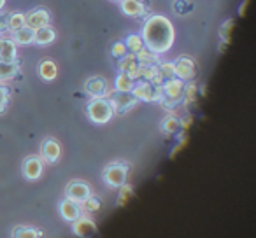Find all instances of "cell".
Listing matches in <instances>:
<instances>
[{"mask_svg":"<svg viewBox=\"0 0 256 238\" xmlns=\"http://www.w3.org/2000/svg\"><path fill=\"white\" fill-rule=\"evenodd\" d=\"M142 39H144V46L153 51V53L156 54L167 53L176 39V32L170 19L160 14L150 16L146 19V23H144Z\"/></svg>","mask_w":256,"mask_h":238,"instance_id":"1","label":"cell"},{"mask_svg":"<svg viewBox=\"0 0 256 238\" xmlns=\"http://www.w3.org/2000/svg\"><path fill=\"white\" fill-rule=\"evenodd\" d=\"M136 103H137V98L134 96L132 91H118L110 96V105H112V109L120 114L130 110Z\"/></svg>","mask_w":256,"mask_h":238,"instance_id":"6","label":"cell"},{"mask_svg":"<svg viewBox=\"0 0 256 238\" xmlns=\"http://www.w3.org/2000/svg\"><path fill=\"white\" fill-rule=\"evenodd\" d=\"M226 46H228L226 42H220V44H218V51H220V53H224V49H226Z\"/></svg>","mask_w":256,"mask_h":238,"instance_id":"37","label":"cell"},{"mask_svg":"<svg viewBox=\"0 0 256 238\" xmlns=\"http://www.w3.org/2000/svg\"><path fill=\"white\" fill-rule=\"evenodd\" d=\"M6 7V0H0V11Z\"/></svg>","mask_w":256,"mask_h":238,"instance_id":"38","label":"cell"},{"mask_svg":"<svg viewBox=\"0 0 256 238\" xmlns=\"http://www.w3.org/2000/svg\"><path fill=\"white\" fill-rule=\"evenodd\" d=\"M110 53H112L114 58L121 60V58L128 54V49H126V46H124V42H114L112 47H110Z\"/></svg>","mask_w":256,"mask_h":238,"instance_id":"31","label":"cell"},{"mask_svg":"<svg viewBox=\"0 0 256 238\" xmlns=\"http://www.w3.org/2000/svg\"><path fill=\"white\" fill-rule=\"evenodd\" d=\"M162 89H164V98L162 100H167L168 105H172V103L178 102L182 96V93H184V81H181L179 77L167 79V81L162 84Z\"/></svg>","mask_w":256,"mask_h":238,"instance_id":"4","label":"cell"},{"mask_svg":"<svg viewBox=\"0 0 256 238\" xmlns=\"http://www.w3.org/2000/svg\"><path fill=\"white\" fill-rule=\"evenodd\" d=\"M134 86H136V81H134L128 74H124V72H121V74L116 77V89L118 91H132Z\"/></svg>","mask_w":256,"mask_h":238,"instance_id":"24","label":"cell"},{"mask_svg":"<svg viewBox=\"0 0 256 238\" xmlns=\"http://www.w3.org/2000/svg\"><path fill=\"white\" fill-rule=\"evenodd\" d=\"M182 96H184V103H186V105H190V103H195L196 96H198V88H196V84H193V82L186 84Z\"/></svg>","mask_w":256,"mask_h":238,"instance_id":"28","label":"cell"},{"mask_svg":"<svg viewBox=\"0 0 256 238\" xmlns=\"http://www.w3.org/2000/svg\"><path fill=\"white\" fill-rule=\"evenodd\" d=\"M51 23V14L46 11V9H34L26 14V25L30 28L37 30V28H42V26H48Z\"/></svg>","mask_w":256,"mask_h":238,"instance_id":"10","label":"cell"},{"mask_svg":"<svg viewBox=\"0 0 256 238\" xmlns=\"http://www.w3.org/2000/svg\"><path fill=\"white\" fill-rule=\"evenodd\" d=\"M9 14L11 12L0 11V35H4L6 32H9Z\"/></svg>","mask_w":256,"mask_h":238,"instance_id":"35","label":"cell"},{"mask_svg":"<svg viewBox=\"0 0 256 238\" xmlns=\"http://www.w3.org/2000/svg\"><path fill=\"white\" fill-rule=\"evenodd\" d=\"M249 4H251V0H244V2H242V5H240V9H238V14L244 16L246 14V9H248Z\"/></svg>","mask_w":256,"mask_h":238,"instance_id":"36","label":"cell"},{"mask_svg":"<svg viewBox=\"0 0 256 238\" xmlns=\"http://www.w3.org/2000/svg\"><path fill=\"white\" fill-rule=\"evenodd\" d=\"M114 114V109L110 105V102L104 98H93L88 105V117L96 125H104V123H109L110 117Z\"/></svg>","mask_w":256,"mask_h":238,"instance_id":"2","label":"cell"},{"mask_svg":"<svg viewBox=\"0 0 256 238\" xmlns=\"http://www.w3.org/2000/svg\"><path fill=\"white\" fill-rule=\"evenodd\" d=\"M74 233L81 238H92L96 233V226L88 217H79L78 221H74Z\"/></svg>","mask_w":256,"mask_h":238,"instance_id":"15","label":"cell"},{"mask_svg":"<svg viewBox=\"0 0 256 238\" xmlns=\"http://www.w3.org/2000/svg\"><path fill=\"white\" fill-rule=\"evenodd\" d=\"M134 195V189L130 188V186H121V189H120V198H118V203L120 205H124L126 203V200L130 198V196Z\"/></svg>","mask_w":256,"mask_h":238,"instance_id":"34","label":"cell"},{"mask_svg":"<svg viewBox=\"0 0 256 238\" xmlns=\"http://www.w3.org/2000/svg\"><path fill=\"white\" fill-rule=\"evenodd\" d=\"M234 26H235V21H234V19H226V21L223 23V26L220 28L221 42L230 44V33H232V30H234Z\"/></svg>","mask_w":256,"mask_h":238,"instance_id":"29","label":"cell"},{"mask_svg":"<svg viewBox=\"0 0 256 238\" xmlns=\"http://www.w3.org/2000/svg\"><path fill=\"white\" fill-rule=\"evenodd\" d=\"M137 60H139L140 65H148V63H158V54L153 53L151 49H148L146 46L142 47V49L139 51V53L136 54Z\"/></svg>","mask_w":256,"mask_h":238,"instance_id":"26","label":"cell"},{"mask_svg":"<svg viewBox=\"0 0 256 238\" xmlns=\"http://www.w3.org/2000/svg\"><path fill=\"white\" fill-rule=\"evenodd\" d=\"M60 214L65 221H78L81 217V209H79V203L74 202V200L67 198L60 203Z\"/></svg>","mask_w":256,"mask_h":238,"instance_id":"16","label":"cell"},{"mask_svg":"<svg viewBox=\"0 0 256 238\" xmlns=\"http://www.w3.org/2000/svg\"><path fill=\"white\" fill-rule=\"evenodd\" d=\"M126 174H128L126 165L116 163V165L107 167L106 174H104V179H106V182L110 188H121V186L124 184V181H126Z\"/></svg>","mask_w":256,"mask_h":238,"instance_id":"5","label":"cell"},{"mask_svg":"<svg viewBox=\"0 0 256 238\" xmlns=\"http://www.w3.org/2000/svg\"><path fill=\"white\" fill-rule=\"evenodd\" d=\"M18 44L8 37H0V61H16L18 58Z\"/></svg>","mask_w":256,"mask_h":238,"instance_id":"14","label":"cell"},{"mask_svg":"<svg viewBox=\"0 0 256 238\" xmlns=\"http://www.w3.org/2000/svg\"><path fill=\"white\" fill-rule=\"evenodd\" d=\"M0 37H2V35H0Z\"/></svg>","mask_w":256,"mask_h":238,"instance_id":"40","label":"cell"},{"mask_svg":"<svg viewBox=\"0 0 256 238\" xmlns=\"http://www.w3.org/2000/svg\"><path fill=\"white\" fill-rule=\"evenodd\" d=\"M90 196H92V189H90V186L84 184V182L74 181L67 186V198L74 200V202L82 203L86 198H90Z\"/></svg>","mask_w":256,"mask_h":238,"instance_id":"8","label":"cell"},{"mask_svg":"<svg viewBox=\"0 0 256 238\" xmlns=\"http://www.w3.org/2000/svg\"><path fill=\"white\" fill-rule=\"evenodd\" d=\"M20 63L18 61H0V82L11 81L18 75Z\"/></svg>","mask_w":256,"mask_h":238,"instance_id":"19","label":"cell"},{"mask_svg":"<svg viewBox=\"0 0 256 238\" xmlns=\"http://www.w3.org/2000/svg\"><path fill=\"white\" fill-rule=\"evenodd\" d=\"M174 70L176 77H179L181 81H190V79L195 77V63H193L192 58L181 56L174 61Z\"/></svg>","mask_w":256,"mask_h":238,"instance_id":"7","label":"cell"},{"mask_svg":"<svg viewBox=\"0 0 256 238\" xmlns=\"http://www.w3.org/2000/svg\"><path fill=\"white\" fill-rule=\"evenodd\" d=\"M9 98H11V93H9L8 86L0 84V114L6 110V107H8V103H9Z\"/></svg>","mask_w":256,"mask_h":238,"instance_id":"32","label":"cell"},{"mask_svg":"<svg viewBox=\"0 0 256 238\" xmlns=\"http://www.w3.org/2000/svg\"><path fill=\"white\" fill-rule=\"evenodd\" d=\"M40 154H42V160L48 161V163H54L58 161L62 154V147L60 144L54 139H46L42 142V147H40Z\"/></svg>","mask_w":256,"mask_h":238,"instance_id":"13","label":"cell"},{"mask_svg":"<svg viewBox=\"0 0 256 238\" xmlns=\"http://www.w3.org/2000/svg\"><path fill=\"white\" fill-rule=\"evenodd\" d=\"M176 77L174 63L172 61H164V63H158V82L164 84L167 79Z\"/></svg>","mask_w":256,"mask_h":238,"instance_id":"22","label":"cell"},{"mask_svg":"<svg viewBox=\"0 0 256 238\" xmlns=\"http://www.w3.org/2000/svg\"><path fill=\"white\" fill-rule=\"evenodd\" d=\"M132 93L137 100H144V102H156V100L164 98L162 84H154V82H148V81H142L134 86Z\"/></svg>","mask_w":256,"mask_h":238,"instance_id":"3","label":"cell"},{"mask_svg":"<svg viewBox=\"0 0 256 238\" xmlns=\"http://www.w3.org/2000/svg\"><path fill=\"white\" fill-rule=\"evenodd\" d=\"M39 231L34 230V228L26 226H18L12 230V238H39Z\"/></svg>","mask_w":256,"mask_h":238,"instance_id":"27","label":"cell"},{"mask_svg":"<svg viewBox=\"0 0 256 238\" xmlns=\"http://www.w3.org/2000/svg\"><path fill=\"white\" fill-rule=\"evenodd\" d=\"M82 207H84L86 212H96L100 209V200L95 198V196H90L82 202Z\"/></svg>","mask_w":256,"mask_h":238,"instance_id":"33","label":"cell"},{"mask_svg":"<svg viewBox=\"0 0 256 238\" xmlns=\"http://www.w3.org/2000/svg\"><path fill=\"white\" fill-rule=\"evenodd\" d=\"M120 68H121V72H124V74L130 75L134 81H136V79H139L140 63H139V60H137V56L134 53H128L126 56L121 58V60H120Z\"/></svg>","mask_w":256,"mask_h":238,"instance_id":"12","label":"cell"},{"mask_svg":"<svg viewBox=\"0 0 256 238\" xmlns=\"http://www.w3.org/2000/svg\"><path fill=\"white\" fill-rule=\"evenodd\" d=\"M162 128H164L165 133H176L181 128V121L176 119V117H167L164 121V125H162Z\"/></svg>","mask_w":256,"mask_h":238,"instance_id":"30","label":"cell"},{"mask_svg":"<svg viewBox=\"0 0 256 238\" xmlns=\"http://www.w3.org/2000/svg\"><path fill=\"white\" fill-rule=\"evenodd\" d=\"M121 11L126 16L137 18V16H142L146 12V7L140 0H121Z\"/></svg>","mask_w":256,"mask_h":238,"instance_id":"18","label":"cell"},{"mask_svg":"<svg viewBox=\"0 0 256 238\" xmlns=\"http://www.w3.org/2000/svg\"><path fill=\"white\" fill-rule=\"evenodd\" d=\"M124 46H126L128 53L137 54V53H139V51L144 47V39H142V35H136V33H130V35L126 37V40H124Z\"/></svg>","mask_w":256,"mask_h":238,"instance_id":"23","label":"cell"},{"mask_svg":"<svg viewBox=\"0 0 256 238\" xmlns=\"http://www.w3.org/2000/svg\"><path fill=\"white\" fill-rule=\"evenodd\" d=\"M58 74V68L54 65V61L51 60H44L42 63L39 65V75L44 79V81H53Z\"/></svg>","mask_w":256,"mask_h":238,"instance_id":"21","label":"cell"},{"mask_svg":"<svg viewBox=\"0 0 256 238\" xmlns=\"http://www.w3.org/2000/svg\"><path fill=\"white\" fill-rule=\"evenodd\" d=\"M54 39H56V32L48 25L36 30V42L34 44H37V46H48V44L54 42Z\"/></svg>","mask_w":256,"mask_h":238,"instance_id":"20","label":"cell"},{"mask_svg":"<svg viewBox=\"0 0 256 238\" xmlns=\"http://www.w3.org/2000/svg\"><path fill=\"white\" fill-rule=\"evenodd\" d=\"M42 170H44V165L40 158L30 156L23 161V175H25L28 181H37V179L42 175Z\"/></svg>","mask_w":256,"mask_h":238,"instance_id":"9","label":"cell"},{"mask_svg":"<svg viewBox=\"0 0 256 238\" xmlns=\"http://www.w3.org/2000/svg\"><path fill=\"white\" fill-rule=\"evenodd\" d=\"M12 40L20 46H28V44H34L36 42V30L30 28L28 25L22 26L20 30L12 32Z\"/></svg>","mask_w":256,"mask_h":238,"instance_id":"17","label":"cell"},{"mask_svg":"<svg viewBox=\"0 0 256 238\" xmlns=\"http://www.w3.org/2000/svg\"><path fill=\"white\" fill-rule=\"evenodd\" d=\"M84 91L92 98H104L107 95V82L102 77H90L84 82Z\"/></svg>","mask_w":256,"mask_h":238,"instance_id":"11","label":"cell"},{"mask_svg":"<svg viewBox=\"0 0 256 238\" xmlns=\"http://www.w3.org/2000/svg\"><path fill=\"white\" fill-rule=\"evenodd\" d=\"M114 2H121V0H114Z\"/></svg>","mask_w":256,"mask_h":238,"instance_id":"39","label":"cell"},{"mask_svg":"<svg viewBox=\"0 0 256 238\" xmlns=\"http://www.w3.org/2000/svg\"><path fill=\"white\" fill-rule=\"evenodd\" d=\"M25 25H26V14H23V12H11L9 14V32L11 33Z\"/></svg>","mask_w":256,"mask_h":238,"instance_id":"25","label":"cell"}]
</instances>
